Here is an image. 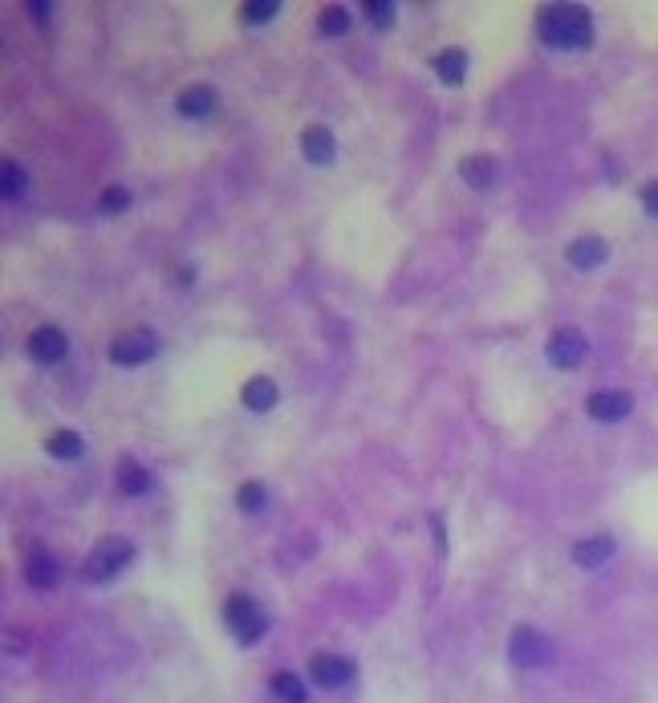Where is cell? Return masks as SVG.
<instances>
[{"instance_id": "obj_1", "label": "cell", "mask_w": 658, "mask_h": 703, "mask_svg": "<svg viewBox=\"0 0 658 703\" xmlns=\"http://www.w3.org/2000/svg\"><path fill=\"white\" fill-rule=\"evenodd\" d=\"M536 33L544 45L553 49H585L594 41V25H589V13L577 4H557V9H541L536 17Z\"/></svg>"}, {"instance_id": "obj_2", "label": "cell", "mask_w": 658, "mask_h": 703, "mask_svg": "<svg viewBox=\"0 0 658 703\" xmlns=\"http://www.w3.org/2000/svg\"><path fill=\"white\" fill-rule=\"evenodd\" d=\"M131 557H134V545L126 541V536H106L102 545L94 549V553L86 557V578L90 581H110V578H118V573L131 565Z\"/></svg>"}, {"instance_id": "obj_3", "label": "cell", "mask_w": 658, "mask_h": 703, "mask_svg": "<svg viewBox=\"0 0 658 703\" xmlns=\"http://www.w3.org/2000/svg\"><path fill=\"white\" fill-rule=\"evenodd\" d=\"M508 655H512V663L525 667V671H536V667H549V663H553V647H549V639H544L541 630H533V626H517V630H512Z\"/></svg>"}, {"instance_id": "obj_4", "label": "cell", "mask_w": 658, "mask_h": 703, "mask_svg": "<svg viewBox=\"0 0 658 703\" xmlns=\"http://www.w3.org/2000/svg\"><path fill=\"white\" fill-rule=\"evenodd\" d=\"M224 622H228V630L236 634L240 642H261V634L269 630V618H264V610L256 606L252 598H228V606H224Z\"/></svg>"}, {"instance_id": "obj_5", "label": "cell", "mask_w": 658, "mask_h": 703, "mask_svg": "<svg viewBox=\"0 0 658 703\" xmlns=\"http://www.w3.org/2000/svg\"><path fill=\"white\" fill-rule=\"evenodd\" d=\"M158 342L150 330H131V334H118L115 342H110V362H118V366H142L147 358H155Z\"/></svg>"}, {"instance_id": "obj_6", "label": "cell", "mask_w": 658, "mask_h": 703, "mask_svg": "<svg viewBox=\"0 0 658 703\" xmlns=\"http://www.w3.org/2000/svg\"><path fill=\"white\" fill-rule=\"evenodd\" d=\"M585 354H589V342H585V334H581L577 326H561L553 338H549V362L561 366V370L581 366Z\"/></svg>"}, {"instance_id": "obj_7", "label": "cell", "mask_w": 658, "mask_h": 703, "mask_svg": "<svg viewBox=\"0 0 658 703\" xmlns=\"http://www.w3.org/2000/svg\"><path fill=\"white\" fill-rule=\"evenodd\" d=\"M309 675H313V683L321 687H342L354 679V663L342 659V655H313V663H309Z\"/></svg>"}, {"instance_id": "obj_8", "label": "cell", "mask_w": 658, "mask_h": 703, "mask_svg": "<svg viewBox=\"0 0 658 703\" xmlns=\"http://www.w3.org/2000/svg\"><path fill=\"white\" fill-rule=\"evenodd\" d=\"M585 407L597 423H618L634 411V399L626 395V390H597V395H589Z\"/></svg>"}, {"instance_id": "obj_9", "label": "cell", "mask_w": 658, "mask_h": 703, "mask_svg": "<svg viewBox=\"0 0 658 703\" xmlns=\"http://www.w3.org/2000/svg\"><path fill=\"white\" fill-rule=\"evenodd\" d=\"M610 557H614V536H610V533L585 536V541H577V545H573V562H577L581 570H602Z\"/></svg>"}, {"instance_id": "obj_10", "label": "cell", "mask_w": 658, "mask_h": 703, "mask_svg": "<svg viewBox=\"0 0 658 703\" xmlns=\"http://www.w3.org/2000/svg\"><path fill=\"white\" fill-rule=\"evenodd\" d=\"M65 350H70V342H65V334L57 326H41L29 338V354H33L37 362H62Z\"/></svg>"}, {"instance_id": "obj_11", "label": "cell", "mask_w": 658, "mask_h": 703, "mask_svg": "<svg viewBox=\"0 0 658 703\" xmlns=\"http://www.w3.org/2000/svg\"><path fill=\"white\" fill-rule=\"evenodd\" d=\"M301 150H305L309 163H317V167H325V163H334L338 155V142L334 134L325 131V126H309L305 134H301Z\"/></svg>"}, {"instance_id": "obj_12", "label": "cell", "mask_w": 658, "mask_h": 703, "mask_svg": "<svg viewBox=\"0 0 658 703\" xmlns=\"http://www.w3.org/2000/svg\"><path fill=\"white\" fill-rule=\"evenodd\" d=\"M569 264L573 269H597V264L606 261L610 256V248H606V240H597V236H581V240H573L569 244Z\"/></svg>"}, {"instance_id": "obj_13", "label": "cell", "mask_w": 658, "mask_h": 703, "mask_svg": "<svg viewBox=\"0 0 658 703\" xmlns=\"http://www.w3.org/2000/svg\"><path fill=\"white\" fill-rule=\"evenodd\" d=\"M25 581L33 589H49L53 581H57V562H53L45 549H33V553L25 557Z\"/></svg>"}, {"instance_id": "obj_14", "label": "cell", "mask_w": 658, "mask_h": 703, "mask_svg": "<svg viewBox=\"0 0 658 703\" xmlns=\"http://www.w3.org/2000/svg\"><path fill=\"white\" fill-rule=\"evenodd\" d=\"M244 407L248 411H269V407H277V382L264 374L248 378L244 382Z\"/></svg>"}, {"instance_id": "obj_15", "label": "cell", "mask_w": 658, "mask_h": 703, "mask_svg": "<svg viewBox=\"0 0 658 703\" xmlns=\"http://www.w3.org/2000/svg\"><path fill=\"white\" fill-rule=\"evenodd\" d=\"M179 115H187V118H203V115H211L216 110V94H211L208 86H192V90H184L179 94Z\"/></svg>"}, {"instance_id": "obj_16", "label": "cell", "mask_w": 658, "mask_h": 703, "mask_svg": "<svg viewBox=\"0 0 658 703\" xmlns=\"http://www.w3.org/2000/svg\"><path fill=\"white\" fill-rule=\"evenodd\" d=\"M435 73H439V81L459 86V81H464V73H467V53L464 49H443L435 57Z\"/></svg>"}, {"instance_id": "obj_17", "label": "cell", "mask_w": 658, "mask_h": 703, "mask_svg": "<svg viewBox=\"0 0 658 703\" xmlns=\"http://www.w3.org/2000/svg\"><path fill=\"white\" fill-rule=\"evenodd\" d=\"M459 176L472 187H488L496 179V163L488 155H467V159H459Z\"/></svg>"}, {"instance_id": "obj_18", "label": "cell", "mask_w": 658, "mask_h": 703, "mask_svg": "<svg viewBox=\"0 0 658 703\" xmlns=\"http://www.w3.org/2000/svg\"><path fill=\"white\" fill-rule=\"evenodd\" d=\"M45 448H49V456H57V459H78L81 456V435H73V431H53L49 440H45Z\"/></svg>"}, {"instance_id": "obj_19", "label": "cell", "mask_w": 658, "mask_h": 703, "mask_svg": "<svg viewBox=\"0 0 658 703\" xmlns=\"http://www.w3.org/2000/svg\"><path fill=\"white\" fill-rule=\"evenodd\" d=\"M147 484H150L147 467H139V464H131V459H126L123 472H118V488H123L126 496H142V493H147Z\"/></svg>"}, {"instance_id": "obj_20", "label": "cell", "mask_w": 658, "mask_h": 703, "mask_svg": "<svg viewBox=\"0 0 658 703\" xmlns=\"http://www.w3.org/2000/svg\"><path fill=\"white\" fill-rule=\"evenodd\" d=\"M0 179H4V184H0L4 200H17V195L25 192V171H21L17 163H13V159H4V167H0Z\"/></svg>"}, {"instance_id": "obj_21", "label": "cell", "mask_w": 658, "mask_h": 703, "mask_svg": "<svg viewBox=\"0 0 658 703\" xmlns=\"http://www.w3.org/2000/svg\"><path fill=\"white\" fill-rule=\"evenodd\" d=\"M272 691L281 695L285 703H305V687H301V679H297V675H289V671L272 679Z\"/></svg>"}, {"instance_id": "obj_22", "label": "cell", "mask_w": 658, "mask_h": 703, "mask_svg": "<svg viewBox=\"0 0 658 703\" xmlns=\"http://www.w3.org/2000/svg\"><path fill=\"white\" fill-rule=\"evenodd\" d=\"M346 29H350V13L338 9V4L321 9V33H325V37H342Z\"/></svg>"}, {"instance_id": "obj_23", "label": "cell", "mask_w": 658, "mask_h": 703, "mask_svg": "<svg viewBox=\"0 0 658 703\" xmlns=\"http://www.w3.org/2000/svg\"><path fill=\"white\" fill-rule=\"evenodd\" d=\"M277 13H281V4H272V0H252V4L240 9V17H244L248 25H264V21H272Z\"/></svg>"}, {"instance_id": "obj_24", "label": "cell", "mask_w": 658, "mask_h": 703, "mask_svg": "<svg viewBox=\"0 0 658 703\" xmlns=\"http://www.w3.org/2000/svg\"><path fill=\"white\" fill-rule=\"evenodd\" d=\"M366 17H370V25L390 29L395 25V4L390 0H366Z\"/></svg>"}, {"instance_id": "obj_25", "label": "cell", "mask_w": 658, "mask_h": 703, "mask_svg": "<svg viewBox=\"0 0 658 703\" xmlns=\"http://www.w3.org/2000/svg\"><path fill=\"white\" fill-rule=\"evenodd\" d=\"M131 208V192L126 187H106L102 192V211L106 216H118V211Z\"/></svg>"}, {"instance_id": "obj_26", "label": "cell", "mask_w": 658, "mask_h": 703, "mask_svg": "<svg viewBox=\"0 0 658 703\" xmlns=\"http://www.w3.org/2000/svg\"><path fill=\"white\" fill-rule=\"evenodd\" d=\"M236 504L244 512H256L264 504V488L261 484H240V493H236Z\"/></svg>"}, {"instance_id": "obj_27", "label": "cell", "mask_w": 658, "mask_h": 703, "mask_svg": "<svg viewBox=\"0 0 658 703\" xmlns=\"http://www.w3.org/2000/svg\"><path fill=\"white\" fill-rule=\"evenodd\" d=\"M642 208H646L650 216H658V179H654V184L642 187Z\"/></svg>"}, {"instance_id": "obj_28", "label": "cell", "mask_w": 658, "mask_h": 703, "mask_svg": "<svg viewBox=\"0 0 658 703\" xmlns=\"http://www.w3.org/2000/svg\"><path fill=\"white\" fill-rule=\"evenodd\" d=\"M431 528H435V549L443 553V549H448V536H443V517H439V512H431Z\"/></svg>"}, {"instance_id": "obj_29", "label": "cell", "mask_w": 658, "mask_h": 703, "mask_svg": "<svg viewBox=\"0 0 658 703\" xmlns=\"http://www.w3.org/2000/svg\"><path fill=\"white\" fill-rule=\"evenodd\" d=\"M29 13H33L37 21H45V17H49V4H41V0H29Z\"/></svg>"}]
</instances>
